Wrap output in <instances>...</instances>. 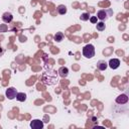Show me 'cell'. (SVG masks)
<instances>
[{
	"instance_id": "1",
	"label": "cell",
	"mask_w": 129,
	"mask_h": 129,
	"mask_svg": "<svg viewBox=\"0 0 129 129\" xmlns=\"http://www.w3.org/2000/svg\"><path fill=\"white\" fill-rule=\"evenodd\" d=\"M83 55L87 58H92L95 56V46L93 44H86L83 47Z\"/></svg>"
},
{
	"instance_id": "2",
	"label": "cell",
	"mask_w": 129,
	"mask_h": 129,
	"mask_svg": "<svg viewBox=\"0 0 129 129\" xmlns=\"http://www.w3.org/2000/svg\"><path fill=\"white\" fill-rule=\"evenodd\" d=\"M108 13H112V11L109 9V10H105V9H102V10H99L98 12H97V18L98 19H100L101 21H104V20H106L109 16H110V14H108Z\"/></svg>"
},
{
	"instance_id": "3",
	"label": "cell",
	"mask_w": 129,
	"mask_h": 129,
	"mask_svg": "<svg viewBox=\"0 0 129 129\" xmlns=\"http://www.w3.org/2000/svg\"><path fill=\"white\" fill-rule=\"evenodd\" d=\"M5 95H6L7 99H9V100H13L14 98H16V95H17V91H16V89H15V88H13V87H10V88H8V89L6 90V92H5Z\"/></svg>"
},
{
	"instance_id": "4",
	"label": "cell",
	"mask_w": 129,
	"mask_h": 129,
	"mask_svg": "<svg viewBox=\"0 0 129 129\" xmlns=\"http://www.w3.org/2000/svg\"><path fill=\"white\" fill-rule=\"evenodd\" d=\"M30 127L33 129H41L43 128V122L39 119H34L30 122Z\"/></svg>"
},
{
	"instance_id": "5",
	"label": "cell",
	"mask_w": 129,
	"mask_h": 129,
	"mask_svg": "<svg viewBox=\"0 0 129 129\" xmlns=\"http://www.w3.org/2000/svg\"><path fill=\"white\" fill-rule=\"evenodd\" d=\"M108 66H109L111 69L116 70V69H118L119 66H120V60H119L118 58H111V59L109 60Z\"/></svg>"
},
{
	"instance_id": "6",
	"label": "cell",
	"mask_w": 129,
	"mask_h": 129,
	"mask_svg": "<svg viewBox=\"0 0 129 129\" xmlns=\"http://www.w3.org/2000/svg\"><path fill=\"white\" fill-rule=\"evenodd\" d=\"M116 102L118 104H126L128 102V96L125 94H121L120 96H118L116 98Z\"/></svg>"
},
{
	"instance_id": "7",
	"label": "cell",
	"mask_w": 129,
	"mask_h": 129,
	"mask_svg": "<svg viewBox=\"0 0 129 129\" xmlns=\"http://www.w3.org/2000/svg\"><path fill=\"white\" fill-rule=\"evenodd\" d=\"M12 19H13V15H12L10 12H5V13H3V15H2V20H3L5 23L11 22Z\"/></svg>"
},
{
	"instance_id": "8",
	"label": "cell",
	"mask_w": 129,
	"mask_h": 129,
	"mask_svg": "<svg viewBox=\"0 0 129 129\" xmlns=\"http://www.w3.org/2000/svg\"><path fill=\"white\" fill-rule=\"evenodd\" d=\"M57 73L59 74V76H60L61 78H67L68 75H69V70H68V68H66V67H61V68H59V70H58Z\"/></svg>"
},
{
	"instance_id": "9",
	"label": "cell",
	"mask_w": 129,
	"mask_h": 129,
	"mask_svg": "<svg viewBox=\"0 0 129 129\" xmlns=\"http://www.w3.org/2000/svg\"><path fill=\"white\" fill-rule=\"evenodd\" d=\"M97 67H98V69L100 71H105L107 69V67H108V63L105 60H99L98 63H97Z\"/></svg>"
},
{
	"instance_id": "10",
	"label": "cell",
	"mask_w": 129,
	"mask_h": 129,
	"mask_svg": "<svg viewBox=\"0 0 129 129\" xmlns=\"http://www.w3.org/2000/svg\"><path fill=\"white\" fill-rule=\"evenodd\" d=\"M53 39H54V41H56V42H60V41L63 39V33H62V32H56V33L54 34V36H53Z\"/></svg>"
},
{
	"instance_id": "11",
	"label": "cell",
	"mask_w": 129,
	"mask_h": 129,
	"mask_svg": "<svg viewBox=\"0 0 129 129\" xmlns=\"http://www.w3.org/2000/svg\"><path fill=\"white\" fill-rule=\"evenodd\" d=\"M16 100L19 102H24L26 100V95L24 93H17L16 95Z\"/></svg>"
},
{
	"instance_id": "12",
	"label": "cell",
	"mask_w": 129,
	"mask_h": 129,
	"mask_svg": "<svg viewBox=\"0 0 129 129\" xmlns=\"http://www.w3.org/2000/svg\"><path fill=\"white\" fill-rule=\"evenodd\" d=\"M96 27H97V29H98L99 31H103V30H105V28H106V24H105L103 21H100V22H97V23H96Z\"/></svg>"
},
{
	"instance_id": "13",
	"label": "cell",
	"mask_w": 129,
	"mask_h": 129,
	"mask_svg": "<svg viewBox=\"0 0 129 129\" xmlns=\"http://www.w3.org/2000/svg\"><path fill=\"white\" fill-rule=\"evenodd\" d=\"M56 9H57V12H58L59 14H61V15L67 13V7H66L64 5H62V4H61V5H58Z\"/></svg>"
},
{
	"instance_id": "14",
	"label": "cell",
	"mask_w": 129,
	"mask_h": 129,
	"mask_svg": "<svg viewBox=\"0 0 129 129\" xmlns=\"http://www.w3.org/2000/svg\"><path fill=\"white\" fill-rule=\"evenodd\" d=\"M80 18H81V20H83V21H87V20H89L90 15H89V13H83Z\"/></svg>"
},
{
	"instance_id": "15",
	"label": "cell",
	"mask_w": 129,
	"mask_h": 129,
	"mask_svg": "<svg viewBox=\"0 0 129 129\" xmlns=\"http://www.w3.org/2000/svg\"><path fill=\"white\" fill-rule=\"evenodd\" d=\"M89 19H90V21H91L92 23H97V17H96V16H92V17H90Z\"/></svg>"
}]
</instances>
